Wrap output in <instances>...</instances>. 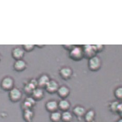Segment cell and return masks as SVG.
Returning <instances> with one entry per match:
<instances>
[{
	"label": "cell",
	"instance_id": "8992f818",
	"mask_svg": "<svg viewBox=\"0 0 122 122\" xmlns=\"http://www.w3.org/2000/svg\"><path fill=\"white\" fill-rule=\"evenodd\" d=\"M46 110L49 112H54L57 111L58 108V103L55 101H50L46 104Z\"/></svg>",
	"mask_w": 122,
	"mask_h": 122
},
{
	"label": "cell",
	"instance_id": "ac0fdd59",
	"mask_svg": "<svg viewBox=\"0 0 122 122\" xmlns=\"http://www.w3.org/2000/svg\"><path fill=\"white\" fill-rule=\"evenodd\" d=\"M73 118L72 114L69 111H65L61 114V121L63 122H70Z\"/></svg>",
	"mask_w": 122,
	"mask_h": 122
},
{
	"label": "cell",
	"instance_id": "ffe728a7",
	"mask_svg": "<svg viewBox=\"0 0 122 122\" xmlns=\"http://www.w3.org/2000/svg\"><path fill=\"white\" fill-rule=\"evenodd\" d=\"M24 51L23 50L20 48H15L13 51V56L16 59H20L23 56Z\"/></svg>",
	"mask_w": 122,
	"mask_h": 122
},
{
	"label": "cell",
	"instance_id": "5b68a950",
	"mask_svg": "<svg viewBox=\"0 0 122 122\" xmlns=\"http://www.w3.org/2000/svg\"><path fill=\"white\" fill-rule=\"evenodd\" d=\"M83 52L79 47H76L73 48L70 53V56L75 60H80L83 57Z\"/></svg>",
	"mask_w": 122,
	"mask_h": 122
},
{
	"label": "cell",
	"instance_id": "5bb4252c",
	"mask_svg": "<svg viewBox=\"0 0 122 122\" xmlns=\"http://www.w3.org/2000/svg\"><path fill=\"white\" fill-rule=\"evenodd\" d=\"M73 113L78 117H82L83 116L86 114V110L84 108L81 106H77L73 110Z\"/></svg>",
	"mask_w": 122,
	"mask_h": 122
},
{
	"label": "cell",
	"instance_id": "44dd1931",
	"mask_svg": "<svg viewBox=\"0 0 122 122\" xmlns=\"http://www.w3.org/2000/svg\"><path fill=\"white\" fill-rule=\"evenodd\" d=\"M115 95L116 97H117L118 99H121L122 98V87H118L115 90Z\"/></svg>",
	"mask_w": 122,
	"mask_h": 122
},
{
	"label": "cell",
	"instance_id": "6da1fadb",
	"mask_svg": "<svg viewBox=\"0 0 122 122\" xmlns=\"http://www.w3.org/2000/svg\"><path fill=\"white\" fill-rule=\"evenodd\" d=\"M9 97L12 102H16L19 101L22 97V92L19 89L13 88L10 91Z\"/></svg>",
	"mask_w": 122,
	"mask_h": 122
},
{
	"label": "cell",
	"instance_id": "9c48e42d",
	"mask_svg": "<svg viewBox=\"0 0 122 122\" xmlns=\"http://www.w3.org/2000/svg\"><path fill=\"white\" fill-rule=\"evenodd\" d=\"M70 103L66 100H62L58 103V108H59L63 112L67 111L70 108Z\"/></svg>",
	"mask_w": 122,
	"mask_h": 122
},
{
	"label": "cell",
	"instance_id": "30bf717a",
	"mask_svg": "<svg viewBox=\"0 0 122 122\" xmlns=\"http://www.w3.org/2000/svg\"><path fill=\"white\" fill-rule=\"evenodd\" d=\"M35 103V100L32 97H27L23 103V107L25 110L30 109Z\"/></svg>",
	"mask_w": 122,
	"mask_h": 122
},
{
	"label": "cell",
	"instance_id": "3957f363",
	"mask_svg": "<svg viewBox=\"0 0 122 122\" xmlns=\"http://www.w3.org/2000/svg\"><path fill=\"white\" fill-rule=\"evenodd\" d=\"M14 82L13 79L10 77H6L2 80L1 83V86L4 90H10L13 89Z\"/></svg>",
	"mask_w": 122,
	"mask_h": 122
},
{
	"label": "cell",
	"instance_id": "d4e9b609",
	"mask_svg": "<svg viewBox=\"0 0 122 122\" xmlns=\"http://www.w3.org/2000/svg\"><path fill=\"white\" fill-rule=\"evenodd\" d=\"M117 122H122V119H121V120H118V121H117Z\"/></svg>",
	"mask_w": 122,
	"mask_h": 122
},
{
	"label": "cell",
	"instance_id": "52a82bcc",
	"mask_svg": "<svg viewBox=\"0 0 122 122\" xmlns=\"http://www.w3.org/2000/svg\"><path fill=\"white\" fill-rule=\"evenodd\" d=\"M95 50V46H90V45H86L84 46V49L83 50V55H86L87 57L92 58L94 55Z\"/></svg>",
	"mask_w": 122,
	"mask_h": 122
},
{
	"label": "cell",
	"instance_id": "7a4b0ae2",
	"mask_svg": "<svg viewBox=\"0 0 122 122\" xmlns=\"http://www.w3.org/2000/svg\"><path fill=\"white\" fill-rule=\"evenodd\" d=\"M89 68L92 71H97L99 69L101 66V61L99 57H93L90 58L89 63Z\"/></svg>",
	"mask_w": 122,
	"mask_h": 122
},
{
	"label": "cell",
	"instance_id": "277c9868",
	"mask_svg": "<svg viewBox=\"0 0 122 122\" xmlns=\"http://www.w3.org/2000/svg\"><path fill=\"white\" fill-rule=\"evenodd\" d=\"M45 87H46L47 92H48L50 93H54L57 92L58 89L59 88V86L56 81L51 80L48 82V83Z\"/></svg>",
	"mask_w": 122,
	"mask_h": 122
},
{
	"label": "cell",
	"instance_id": "4fadbf2b",
	"mask_svg": "<svg viewBox=\"0 0 122 122\" xmlns=\"http://www.w3.org/2000/svg\"><path fill=\"white\" fill-rule=\"evenodd\" d=\"M95 114L93 110H90L84 115L85 121L86 122H93L94 120Z\"/></svg>",
	"mask_w": 122,
	"mask_h": 122
},
{
	"label": "cell",
	"instance_id": "2e32d148",
	"mask_svg": "<svg viewBox=\"0 0 122 122\" xmlns=\"http://www.w3.org/2000/svg\"><path fill=\"white\" fill-rule=\"evenodd\" d=\"M49 81L50 80L48 76L45 75H42L41 76L38 81L37 82L38 85L41 87H45Z\"/></svg>",
	"mask_w": 122,
	"mask_h": 122
},
{
	"label": "cell",
	"instance_id": "8fae6325",
	"mask_svg": "<svg viewBox=\"0 0 122 122\" xmlns=\"http://www.w3.org/2000/svg\"><path fill=\"white\" fill-rule=\"evenodd\" d=\"M33 99L34 100H41L44 97V93L42 90L40 88H36L32 92Z\"/></svg>",
	"mask_w": 122,
	"mask_h": 122
},
{
	"label": "cell",
	"instance_id": "d6986e66",
	"mask_svg": "<svg viewBox=\"0 0 122 122\" xmlns=\"http://www.w3.org/2000/svg\"><path fill=\"white\" fill-rule=\"evenodd\" d=\"M26 67V63L23 60H19L15 62L14 65L15 69L17 71H22Z\"/></svg>",
	"mask_w": 122,
	"mask_h": 122
},
{
	"label": "cell",
	"instance_id": "9a60e30c",
	"mask_svg": "<svg viewBox=\"0 0 122 122\" xmlns=\"http://www.w3.org/2000/svg\"><path fill=\"white\" fill-rule=\"evenodd\" d=\"M60 75L64 79H69V78L71 74H72V71L69 68H63L61 69L60 70Z\"/></svg>",
	"mask_w": 122,
	"mask_h": 122
},
{
	"label": "cell",
	"instance_id": "cb8c5ba5",
	"mask_svg": "<svg viewBox=\"0 0 122 122\" xmlns=\"http://www.w3.org/2000/svg\"><path fill=\"white\" fill-rule=\"evenodd\" d=\"M122 104H119L117 106V112L122 113Z\"/></svg>",
	"mask_w": 122,
	"mask_h": 122
},
{
	"label": "cell",
	"instance_id": "603a6c76",
	"mask_svg": "<svg viewBox=\"0 0 122 122\" xmlns=\"http://www.w3.org/2000/svg\"><path fill=\"white\" fill-rule=\"evenodd\" d=\"M34 46L33 45H25L24 46L25 48L26 49V50H31L33 49Z\"/></svg>",
	"mask_w": 122,
	"mask_h": 122
},
{
	"label": "cell",
	"instance_id": "7402d4cb",
	"mask_svg": "<svg viewBox=\"0 0 122 122\" xmlns=\"http://www.w3.org/2000/svg\"><path fill=\"white\" fill-rule=\"evenodd\" d=\"M119 104V103L117 102H114L111 103V109L113 112H116L117 111V106Z\"/></svg>",
	"mask_w": 122,
	"mask_h": 122
},
{
	"label": "cell",
	"instance_id": "ba28073f",
	"mask_svg": "<svg viewBox=\"0 0 122 122\" xmlns=\"http://www.w3.org/2000/svg\"><path fill=\"white\" fill-rule=\"evenodd\" d=\"M57 92L60 97L62 98H65L67 97L68 95L69 94L70 90L67 86H62L58 88Z\"/></svg>",
	"mask_w": 122,
	"mask_h": 122
},
{
	"label": "cell",
	"instance_id": "e0dca14e",
	"mask_svg": "<svg viewBox=\"0 0 122 122\" xmlns=\"http://www.w3.org/2000/svg\"><path fill=\"white\" fill-rule=\"evenodd\" d=\"M50 118L52 122H60L61 121V114L57 111L52 112L50 115Z\"/></svg>",
	"mask_w": 122,
	"mask_h": 122
},
{
	"label": "cell",
	"instance_id": "7c38bea8",
	"mask_svg": "<svg viewBox=\"0 0 122 122\" xmlns=\"http://www.w3.org/2000/svg\"><path fill=\"white\" fill-rule=\"evenodd\" d=\"M34 116V113L30 109L25 110L23 113V118L26 122H31Z\"/></svg>",
	"mask_w": 122,
	"mask_h": 122
}]
</instances>
